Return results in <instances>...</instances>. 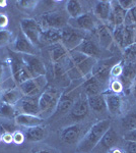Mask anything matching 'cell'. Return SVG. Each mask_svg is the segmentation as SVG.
Wrapping results in <instances>:
<instances>
[{"label": "cell", "instance_id": "obj_1", "mask_svg": "<svg viewBox=\"0 0 136 153\" xmlns=\"http://www.w3.org/2000/svg\"><path fill=\"white\" fill-rule=\"evenodd\" d=\"M66 59H67L66 71L70 80H79L90 76L93 66L98 61V59L88 57L76 50L70 51Z\"/></svg>", "mask_w": 136, "mask_h": 153}, {"label": "cell", "instance_id": "obj_2", "mask_svg": "<svg viewBox=\"0 0 136 153\" xmlns=\"http://www.w3.org/2000/svg\"><path fill=\"white\" fill-rule=\"evenodd\" d=\"M111 128V120H102L91 126L85 137L78 144L77 150L80 153H88L100 143L104 134Z\"/></svg>", "mask_w": 136, "mask_h": 153}, {"label": "cell", "instance_id": "obj_3", "mask_svg": "<svg viewBox=\"0 0 136 153\" xmlns=\"http://www.w3.org/2000/svg\"><path fill=\"white\" fill-rule=\"evenodd\" d=\"M8 65L9 68H10L11 76L13 78V80L15 81L17 86L33 79V76H32V74L29 73L28 68L24 65L21 54H17L13 52V51L9 50Z\"/></svg>", "mask_w": 136, "mask_h": 153}, {"label": "cell", "instance_id": "obj_4", "mask_svg": "<svg viewBox=\"0 0 136 153\" xmlns=\"http://www.w3.org/2000/svg\"><path fill=\"white\" fill-rule=\"evenodd\" d=\"M61 95H62L61 91L54 87L47 88L46 90H44V92L39 97L40 113L51 115L53 111L55 112V109Z\"/></svg>", "mask_w": 136, "mask_h": 153}, {"label": "cell", "instance_id": "obj_5", "mask_svg": "<svg viewBox=\"0 0 136 153\" xmlns=\"http://www.w3.org/2000/svg\"><path fill=\"white\" fill-rule=\"evenodd\" d=\"M60 31H61L60 43L66 48V50H67L68 52L75 50V49L80 45L81 42L85 40L86 35H87L85 32L79 31V30H77V29H74L71 26H69V25L64 27Z\"/></svg>", "mask_w": 136, "mask_h": 153}, {"label": "cell", "instance_id": "obj_6", "mask_svg": "<svg viewBox=\"0 0 136 153\" xmlns=\"http://www.w3.org/2000/svg\"><path fill=\"white\" fill-rule=\"evenodd\" d=\"M114 43L124 50L128 46L132 45L136 42V28L135 27H129L125 25L115 27L112 30Z\"/></svg>", "mask_w": 136, "mask_h": 153}, {"label": "cell", "instance_id": "obj_7", "mask_svg": "<svg viewBox=\"0 0 136 153\" xmlns=\"http://www.w3.org/2000/svg\"><path fill=\"white\" fill-rule=\"evenodd\" d=\"M69 18L67 14L59 11H50L46 12L40 19V26L42 30L55 29L61 30L68 25Z\"/></svg>", "mask_w": 136, "mask_h": 153}, {"label": "cell", "instance_id": "obj_8", "mask_svg": "<svg viewBox=\"0 0 136 153\" xmlns=\"http://www.w3.org/2000/svg\"><path fill=\"white\" fill-rule=\"evenodd\" d=\"M47 84H48V81H47L46 76H40L31 79L17 87L24 96L40 97V95L44 92V89L47 87Z\"/></svg>", "mask_w": 136, "mask_h": 153}, {"label": "cell", "instance_id": "obj_9", "mask_svg": "<svg viewBox=\"0 0 136 153\" xmlns=\"http://www.w3.org/2000/svg\"><path fill=\"white\" fill-rule=\"evenodd\" d=\"M21 33L29 39L35 46L41 44L42 28L40 24L34 19H23L19 23Z\"/></svg>", "mask_w": 136, "mask_h": 153}, {"label": "cell", "instance_id": "obj_10", "mask_svg": "<svg viewBox=\"0 0 136 153\" xmlns=\"http://www.w3.org/2000/svg\"><path fill=\"white\" fill-rule=\"evenodd\" d=\"M68 25L87 34L91 33L100 24H98V19L93 12H85L76 19H69Z\"/></svg>", "mask_w": 136, "mask_h": 153}, {"label": "cell", "instance_id": "obj_11", "mask_svg": "<svg viewBox=\"0 0 136 153\" xmlns=\"http://www.w3.org/2000/svg\"><path fill=\"white\" fill-rule=\"evenodd\" d=\"M116 63H117V59L115 58L103 59L101 61H96V65L93 66V71H91V76H95L104 86L111 79V68Z\"/></svg>", "mask_w": 136, "mask_h": 153}, {"label": "cell", "instance_id": "obj_12", "mask_svg": "<svg viewBox=\"0 0 136 153\" xmlns=\"http://www.w3.org/2000/svg\"><path fill=\"white\" fill-rule=\"evenodd\" d=\"M93 37L101 46V48L110 49L114 44L112 29L107 24H100L91 32Z\"/></svg>", "mask_w": 136, "mask_h": 153}, {"label": "cell", "instance_id": "obj_13", "mask_svg": "<svg viewBox=\"0 0 136 153\" xmlns=\"http://www.w3.org/2000/svg\"><path fill=\"white\" fill-rule=\"evenodd\" d=\"M15 109L17 114L24 113V114L39 115L40 108H39V97H32V96H23L18 102L15 104Z\"/></svg>", "mask_w": 136, "mask_h": 153}, {"label": "cell", "instance_id": "obj_14", "mask_svg": "<svg viewBox=\"0 0 136 153\" xmlns=\"http://www.w3.org/2000/svg\"><path fill=\"white\" fill-rule=\"evenodd\" d=\"M78 52L83 53L85 55L93 58H100L102 54V48L98 44V42L95 40L93 36H87L85 38V40L80 43V45L75 49Z\"/></svg>", "mask_w": 136, "mask_h": 153}, {"label": "cell", "instance_id": "obj_15", "mask_svg": "<svg viewBox=\"0 0 136 153\" xmlns=\"http://www.w3.org/2000/svg\"><path fill=\"white\" fill-rule=\"evenodd\" d=\"M11 51L17 54H28V55H37L36 46L24 35L23 33L17 35L11 44Z\"/></svg>", "mask_w": 136, "mask_h": 153}, {"label": "cell", "instance_id": "obj_16", "mask_svg": "<svg viewBox=\"0 0 136 153\" xmlns=\"http://www.w3.org/2000/svg\"><path fill=\"white\" fill-rule=\"evenodd\" d=\"M24 65L28 68L33 78L40 76H46V66L44 62L37 55H28V54H21Z\"/></svg>", "mask_w": 136, "mask_h": 153}, {"label": "cell", "instance_id": "obj_17", "mask_svg": "<svg viewBox=\"0 0 136 153\" xmlns=\"http://www.w3.org/2000/svg\"><path fill=\"white\" fill-rule=\"evenodd\" d=\"M118 80L122 83L124 90H126L127 92L131 90L133 84L136 81V62L124 61V63H123V71Z\"/></svg>", "mask_w": 136, "mask_h": 153}, {"label": "cell", "instance_id": "obj_18", "mask_svg": "<svg viewBox=\"0 0 136 153\" xmlns=\"http://www.w3.org/2000/svg\"><path fill=\"white\" fill-rule=\"evenodd\" d=\"M88 111H90V106H88L87 97L82 96L75 100L69 111V117L75 120H81L88 114Z\"/></svg>", "mask_w": 136, "mask_h": 153}, {"label": "cell", "instance_id": "obj_19", "mask_svg": "<svg viewBox=\"0 0 136 153\" xmlns=\"http://www.w3.org/2000/svg\"><path fill=\"white\" fill-rule=\"evenodd\" d=\"M106 99V104H107V110L112 115H120L122 113L123 107V100L120 94H115V93H108L104 92Z\"/></svg>", "mask_w": 136, "mask_h": 153}, {"label": "cell", "instance_id": "obj_20", "mask_svg": "<svg viewBox=\"0 0 136 153\" xmlns=\"http://www.w3.org/2000/svg\"><path fill=\"white\" fill-rule=\"evenodd\" d=\"M111 9H112V1L101 0V1H96L95 3L93 13L98 21L103 22V24H107L111 13Z\"/></svg>", "mask_w": 136, "mask_h": 153}, {"label": "cell", "instance_id": "obj_21", "mask_svg": "<svg viewBox=\"0 0 136 153\" xmlns=\"http://www.w3.org/2000/svg\"><path fill=\"white\" fill-rule=\"evenodd\" d=\"M126 13H127V11L119 5L118 1H112V9H111V13L107 25L109 27H112V30L115 27L124 25Z\"/></svg>", "mask_w": 136, "mask_h": 153}, {"label": "cell", "instance_id": "obj_22", "mask_svg": "<svg viewBox=\"0 0 136 153\" xmlns=\"http://www.w3.org/2000/svg\"><path fill=\"white\" fill-rule=\"evenodd\" d=\"M80 135L81 127L78 124H75L64 128L60 133V139L66 144H73L79 139Z\"/></svg>", "mask_w": 136, "mask_h": 153}, {"label": "cell", "instance_id": "obj_23", "mask_svg": "<svg viewBox=\"0 0 136 153\" xmlns=\"http://www.w3.org/2000/svg\"><path fill=\"white\" fill-rule=\"evenodd\" d=\"M14 122L19 127H24L26 129L33 128L36 126L43 125L44 118L39 115H32V114H24V113H18L14 117Z\"/></svg>", "mask_w": 136, "mask_h": 153}, {"label": "cell", "instance_id": "obj_24", "mask_svg": "<svg viewBox=\"0 0 136 153\" xmlns=\"http://www.w3.org/2000/svg\"><path fill=\"white\" fill-rule=\"evenodd\" d=\"M74 100L73 96H72V92H67V93H62V95L60 96V99L58 101V104H57V107L55 109V115H59V114H65L70 111L71 107L73 106Z\"/></svg>", "mask_w": 136, "mask_h": 153}, {"label": "cell", "instance_id": "obj_25", "mask_svg": "<svg viewBox=\"0 0 136 153\" xmlns=\"http://www.w3.org/2000/svg\"><path fill=\"white\" fill-rule=\"evenodd\" d=\"M49 47H50L49 48V55H50V59L53 62V65L61 63L64 59L67 58L69 52L61 43L54 44V45H51Z\"/></svg>", "mask_w": 136, "mask_h": 153}, {"label": "cell", "instance_id": "obj_26", "mask_svg": "<svg viewBox=\"0 0 136 153\" xmlns=\"http://www.w3.org/2000/svg\"><path fill=\"white\" fill-rule=\"evenodd\" d=\"M82 88L85 91V94L86 97L88 96H93V95H98L102 93V88L103 85L99 82L98 80L93 76H90L86 78V80L82 84Z\"/></svg>", "mask_w": 136, "mask_h": 153}, {"label": "cell", "instance_id": "obj_27", "mask_svg": "<svg viewBox=\"0 0 136 153\" xmlns=\"http://www.w3.org/2000/svg\"><path fill=\"white\" fill-rule=\"evenodd\" d=\"M41 43L47 44L51 46L54 44L60 43L61 41V31L55 29H47L43 30L41 34Z\"/></svg>", "mask_w": 136, "mask_h": 153}, {"label": "cell", "instance_id": "obj_28", "mask_svg": "<svg viewBox=\"0 0 136 153\" xmlns=\"http://www.w3.org/2000/svg\"><path fill=\"white\" fill-rule=\"evenodd\" d=\"M23 94H21V90L18 89V87L14 88V89H9V90H4L1 92L0 94V101L4 103H7V104L10 105H14L19 101L21 97H23Z\"/></svg>", "mask_w": 136, "mask_h": 153}, {"label": "cell", "instance_id": "obj_29", "mask_svg": "<svg viewBox=\"0 0 136 153\" xmlns=\"http://www.w3.org/2000/svg\"><path fill=\"white\" fill-rule=\"evenodd\" d=\"M46 128L43 125L36 126L33 128H29L24 132V137L28 141L39 142L46 138Z\"/></svg>", "mask_w": 136, "mask_h": 153}, {"label": "cell", "instance_id": "obj_30", "mask_svg": "<svg viewBox=\"0 0 136 153\" xmlns=\"http://www.w3.org/2000/svg\"><path fill=\"white\" fill-rule=\"evenodd\" d=\"M88 106L91 110L96 112H104L107 110V104H106L105 95L103 93L93 96H88L87 97Z\"/></svg>", "mask_w": 136, "mask_h": 153}, {"label": "cell", "instance_id": "obj_31", "mask_svg": "<svg viewBox=\"0 0 136 153\" xmlns=\"http://www.w3.org/2000/svg\"><path fill=\"white\" fill-rule=\"evenodd\" d=\"M65 10L69 19H76L82 13H85L82 4L78 0H69V1L66 2Z\"/></svg>", "mask_w": 136, "mask_h": 153}, {"label": "cell", "instance_id": "obj_32", "mask_svg": "<svg viewBox=\"0 0 136 153\" xmlns=\"http://www.w3.org/2000/svg\"><path fill=\"white\" fill-rule=\"evenodd\" d=\"M53 78L59 85L66 86L69 83V76L67 75L66 68H64L61 63H55L53 65Z\"/></svg>", "mask_w": 136, "mask_h": 153}, {"label": "cell", "instance_id": "obj_33", "mask_svg": "<svg viewBox=\"0 0 136 153\" xmlns=\"http://www.w3.org/2000/svg\"><path fill=\"white\" fill-rule=\"evenodd\" d=\"M118 142V135L112 128H110L107 132L104 134L103 138L100 141V145L105 149H112L115 144Z\"/></svg>", "mask_w": 136, "mask_h": 153}, {"label": "cell", "instance_id": "obj_34", "mask_svg": "<svg viewBox=\"0 0 136 153\" xmlns=\"http://www.w3.org/2000/svg\"><path fill=\"white\" fill-rule=\"evenodd\" d=\"M17 112L15 109V106L14 105H10V104H7V103L1 102L0 101V115L5 118H13L16 117Z\"/></svg>", "mask_w": 136, "mask_h": 153}, {"label": "cell", "instance_id": "obj_35", "mask_svg": "<svg viewBox=\"0 0 136 153\" xmlns=\"http://www.w3.org/2000/svg\"><path fill=\"white\" fill-rule=\"evenodd\" d=\"M122 126L126 131L136 129V112H131L125 115V117L122 120Z\"/></svg>", "mask_w": 136, "mask_h": 153}, {"label": "cell", "instance_id": "obj_36", "mask_svg": "<svg viewBox=\"0 0 136 153\" xmlns=\"http://www.w3.org/2000/svg\"><path fill=\"white\" fill-rule=\"evenodd\" d=\"M14 41L12 32L8 30H4V31H0V48L6 47L9 44H12Z\"/></svg>", "mask_w": 136, "mask_h": 153}, {"label": "cell", "instance_id": "obj_37", "mask_svg": "<svg viewBox=\"0 0 136 153\" xmlns=\"http://www.w3.org/2000/svg\"><path fill=\"white\" fill-rule=\"evenodd\" d=\"M123 57L125 61L136 62V42L123 50Z\"/></svg>", "mask_w": 136, "mask_h": 153}, {"label": "cell", "instance_id": "obj_38", "mask_svg": "<svg viewBox=\"0 0 136 153\" xmlns=\"http://www.w3.org/2000/svg\"><path fill=\"white\" fill-rule=\"evenodd\" d=\"M38 3L39 1H36V0H19V1H16V5L18 8L28 11L36 8Z\"/></svg>", "mask_w": 136, "mask_h": 153}, {"label": "cell", "instance_id": "obj_39", "mask_svg": "<svg viewBox=\"0 0 136 153\" xmlns=\"http://www.w3.org/2000/svg\"><path fill=\"white\" fill-rule=\"evenodd\" d=\"M123 90H124V88H123L122 83H121L118 79H113L110 82V91H106V92L120 94V93L123 92Z\"/></svg>", "mask_w": 136, "mask_h": 153}, {"label": "cell", "instance_id": "obj_40", "mask_svg": "<svg viewBox=\"0 0 136 153\" xmlns=\"http://www.w3.org/2000/svg\"><path fill=\"white\" fill-rule=\"evenodd\" d=\"M123 63L124 61L123 60H120L118 61L116 65H113V68H111V78L113 79H119L121 74L123 71Z\"/></svg>", "mask_w": 136, "mask_h": 153}, {"label": "cell", "instance_id": "obj_41", "mask_svg": "<svg viewBox=\"0 0 136 153\" xmlns=\"http://www.w3.org/2000/svg\"><path fill=\"white\" fill-rule=\"evenodd\" d=\"M26 140V137H24V134L21 131H14L12 133V141H13L14 144L16 145H21Z\"/></svg>", "mask_w": 136, "mask_h": 153}, {"label": "cell", "instance_id": "obj_42", "mask_svg": "<svg viewBox=\"0 0 136 153\" xmlns=\"http://www.w3.org/2000/svg\"><path fill=\"white\" fill-rule=\"evenodd\" d=\"M7 70H9V65L6 68L5 63H0V88H1L2 84H3L7 79L11 78V76H6V71Z\"/></svg>", "mask_w": 136, "mask_h": 153}, {"label": "cell", "instance_id": "obj_43", "mask_svg": "<svg viewBox=\"0 0 136 153\" xmlns=\"http://www.w3.org/2000/svg\"><path fill=\"white\" fill-rule=\"evenodd\" d=\"M118 3H119V5L122 7L123 9L128 11V10H130L131 8L136 6V0H119Z\"/></svg>", "mask_w": 136, "mask_h": 153}, {"label": "cell", "instance_id": "obj_44", "mask_svg": "<svg viewBox=\"0 0 136 153\" xmlns=\"http://www.w3.org/2000/svg\"><path fill=\"white\" fill-rule=\"evenodd\" d=\"M8 16L4 13H1L0 12V31H4L6 30L7 26H8Z\"/></svg>", "mask_w": 136, "mask_h": 153}, {"label": "cell", "instance_id": "obj_45", "mask_svg": "<svg viewBox=\"0 0 136 153\" xmlns=\"http://www.w3.org/2000/svg\"><path fill=\"white\" fill-rule=\"evenodd\" d=\"M123 138H124V140H126V141L136 142V129L127 131L124 134V136H123Z\"/></svg>", "mask_w": 136, "mask_h": 153}, {"label": "cell", "instance_id": "obj_46", "mask_svg": "<svg viewBox=\"0 0 136 153\" xmlns=\"http://www.w3.org/2000/svg\"><path fill=\"white\" fill-rule=\"evenodd\" d=\"M1 142L5 144H11L12 141V133L11 132H2L1 133Z\"/></svg>", "mask_w": 136, "mask_h": 153}, {"label": "cell", "instance_id": "obj_47", "mask_svg": "<svg viewBox=\"0 0 136 153\" xmlns=\"http://www.w3.org/2000/svg\"><path fill=\"white\" fill-rule=\"evenodd\" d=\"M126 153H136V142L127 141V145H126Z\"/></svg>", "mask_w": 136, "mask_h": 153}, {"label": "cell", "instance_id": "obj_48", "mask_svg": "<svg viewBox=\"0 0 136 153\" xmlns=\"http://www.w3.org/2000/svg\"><path fill=\"white\" fill-rule=\"evenodd\" d=\"M32 153H52L51 151L47 149H42V148H39V149H34Z\"/></svg>", "mask_w": 136, "mask_h": 153}, {"label": "cell", "instance_id": "obj_49", "mask_svg": "<svg viewBox=\"0 0 136 153\" xmlns=\"http://www.w3.org/2000/svg\"><path fill=\"white\" fill-rule=\"evenodd\" d=\"M109 151H110V153H123L120 149H117V148H112Z\"/></svg>", "mask_w": 136, "mask_h": 153}, {"label": "cell", "instance_id": "obj_50", "mask_svg": "<svg viewBox=\"0 0 136 153\" xmlns=\"http://www.w3.org/2000/svg\"><path fill=\"white\" fill-rule=\"evenodd\" d=\"M131 90H132V93H133V95H134V97L136 98V81L134 82V84H133V86H132V88H131Z\"/></svg>", "mask_w": 136, "mask_h": 153}, {"label": "cell", "instance_id": "obj_51", "mask_svg": "<svg viewBox=\"0 0 136 153\" xmlns=\"http://www.w3.org/2000/svg\"><path fill=\"white\" fill-rule=\"evenodd\" d=\"M7 4V1L5 0H0V7H5Z\"/></svg>", "mask_w": 136, "mask_h": 153}, {"label": "cell", "instance_id": "obj_52", "mask_svg": "<svg viewBox=\"0 0 136 153\" xmlns=\"http://www.w3.org/2000/svg\"><path fill=\"white\" fill-rule=\"evenodd\" d=\"M0 142H1V134H0Z\"/></svg>", "mask_w": 136, "mask_h": 153}]
</instances>
